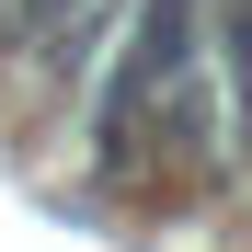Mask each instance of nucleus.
<instances>
[{"label":"nucleus","mask_w":252,"mask_h":252,"mask_svg":"<svg viewBox=\"0 0 252 252\" xmlns=\"http://www.w3.org/2000/svg\"><path fill=\"white\" fill-rule=\"evenodd\" d=\"M229 103L252 126V0H229Z\"/></svg>","instance_id":"f03ea898"},{"label":"nucleus","mask_w":252,"mask_h":252,"mask_svg":"<svg viewBox=\"0 0 252 252\" xmlns=\"http://www.w3.org/2000/svg\"><path fill=\"white\" fill-rule=\"evenodd\" d=\"M115 23H126V0H12L0 12V46L34 58L46 80H92V58L115 46Z\"/></svg>","instance_id":"f257e3e1"}]
</instances>
